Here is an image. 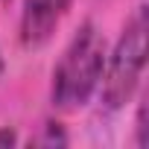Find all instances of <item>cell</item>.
<instances>
[{
    "mask_svg": "<svg viewBox=\"0 0 149 149\" xmlns=\"http://www.w3.org/2000/svg\"><path fill=\"white\" fill-rule=\"evenodd\" d=\"M146 41H149V15H146V6H137L134 15L126 21L117 44L105 56L102 79L97 91L108 111L123 108L134 97L146 67Z\"/></svg>",
    "mask_w": 149,
    "mask_h": 149,
    "instance_id": "cell-2",
    "label": "cell"
},
{
    "mask_svg": "<svg viewBox=\"0 0 149 149\" xmlns=\"http://www.w3.org/2000/svg\"><path fill=\"white\" fill-rule=\"evenodd\" d=\"M29 143H32V146H67L70 137H67V132L61 129V123L47 120V123L41 126V134H35Z\"/></svg>",
    "mask_w": 149,
    "mask_h": 149,
    "instance_id": "cell-4",
    "label": "cell"
},
{
    "mask_svg": "<svg viewBox=\"0 0 149 149\" xmlns=\"http://www.w3.org/2000/svg\"><path fill=\"white\" fill-rule=\"evenodd\" d=\"M146 114H149V100L140 97V102H137V120H134V143L140 149L149 146V123H146Z\"/></svg>",
    "mask_w": 149,
    "mask_h": 149,
    "instance_id": "cell-5",
    "label": "cell"
},
{
    "mask_svg": "<svg viewBox=\"0 0 149 149\" xmlns=\"http://www.w3.org/2000/svg\"><path fill=\"white\" fill-rule=\"evenodd\" d=\"M3 67H6V64H3V56H0V73H3Z\"/></svg>",
    "mask_w": 149,
    "mask_h": 149,
    "instance_id": "cell-7",
    "label": "cell"
},
{
    "mask_svg": "<svg viewBox=\"0 0 149 149\" xmlns=\"http://www.w3.org/2000/svg\"><path fill=\"white\" fill-rule=\"evenodd\" d=\"M9 146H18V132L15 126H0V149H9Z\"/></svg>",
    "mask_w": 149,
    "mask_h": 149,
    "instance_id": "cell-6",
    "label": "cell"
},
{
    "mask_svg": "<svg viewBox=\"0 0 149 149\" xmlns=\"http://www.w3.org/2000/svg\"><path fill=\"white\" fill-rule=\"evenodd\" d=\"M105 56H108V47H105L102 32L97 29V24L85 21L73 32V38L64 47L58 64L53 67L50 102L61 111L82 108L100 88Z\"/></svg>",
    "mask_w": 149,
    "mask_h": 149,
    "instance_id": "cell-1",
    "label": "cell"
},
{
    "mask_svg": "<svg viewBox=\"0 0 149 149\" xmlns=\"http://www.w3.org/2000/svg\"><path fill=\"white\" fill-rule=\"evenodd\" d=\"M73 6V0H24L21 9V44L24 47H41L53 38L61 18Z\"/></svg>",
    "mask_w": 149,
    "mask_h": 149,
    "instance_id": "cell-3",
    "label": "cell"
}]
</instances>
